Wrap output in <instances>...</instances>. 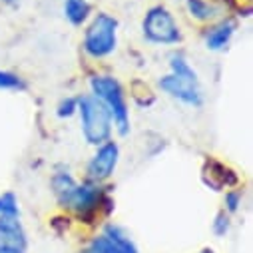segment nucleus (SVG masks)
<instances>
[{"label": "nucleus", "mask_w": 253, "mask_h": 253, "mask_svg": "<svg viewBox=\"0 0 253 253\" xmlns=\"http://www.w3.org/2000/svg\"><path fill=\"white\" fill-rule=\"evenodd\" d=\"M52 189L58 204L66 210H72L76 213H92L100 208L102 196L100 189L94 185L78 183L68 171H58L52 177Z\"/></svg>", "instance_id": "1"}, {"label": "nucleus", "mask_w": 253, "mask_h": 253, "mask_svg": "<svg viewBox=\"0 0 253 253\" xmlns=\"http://www.w3.org/2000/svg\"><path fill=\"white\" fill-rule=\"evenodd\" d=\"M78 112L82 120V134L88 144L102 146L112 132V116L108 108L94 96H82L78 100Z\"/></svg>", "instance_id": "2"}, {"label": "nucleus", "mask_w": 253, "mask_h": 253, "mask_svg": "<svg viewBox=\"0 0 253 253\" xmlns=\"http://www.w3.org/2000/svg\"><path fill=\"white\" fill-rule=\"evenodd\" d=\"M92 96L98 98L110 112L112 122L116 124V128L120 134H126L130 128V116H128V104H126L124 90L118 80L112 76H94L90 80Z\"/></svg>", "instance_id": "3"}, {"label": "nucleus", "mask_w": 253, "mask_h": 253, "mask_svg": "<svg viewBox=\"0 0 253 253\" xmlns=\"http://www.w3.org/2000/svg\"><path fill=\"white\" fill-rule=\"evenodd\" d=\"M118 42V22L108 14H98L86 30L84 50L92 58H104L116 50Z\"/></svg>", "instance_id": "4"}, {"label": "nucleus", "mask_w": 253, "mask_h": 253, "mask_svg": "<svg viewBox=\"0 0 253 253\" xmlns=\"http://www.w3.org/2000/svg\"><path fill=\"white\" fill-rule=\"evenodd\" d=\"M144 36L152 44H177L181 32L168 8L156 6L144 18Z\"/></svg>", "instance_id": "5"}, {"label": "nucleus", "mask_w": 253, "mask_h": 253, "mask_svg": "<svg viewBox=\"0 0 253 253\" xmlns=\"http://www.w3.org/2000/svg\"><path fill=\"white\" fill-rule=\"evenodd\" d=\"M80 253H138V247L122 227L108 223L102 235L94 237Z\"/></svg>", "instance_id": "6"}, {"label": "nucleus", "mask_w": 253, "mask_h": 253, "mask_svg": "<svg viewBox=\"0 0 253 253\" xmlns=\"http://www.w3.org/2000/svg\"><path fill=\"white\" fill-rule=\"evenodd\" d=\"M160 88L179 100L181 104H187V106H202L204 104V96H202V90L198 86V80H192V78H181V76H175V74H169V76H164L160 80Z\"/></svg>", "instance_id": "7"}, {"label": "nucleus", "mask_w": 253, "mask_h": 253, "mask_svg": "<svg viewBox=\"0 0 253 253\" xmlns=\"http://www.w3.org/2000/svg\"><path fill=\"white\" fill-rule=\"evenodd\" d=\"M118 156H120V150L114 142H106L98 148V152L92 156L88 168H86V173L92 181H104L108 179L116 166H118Z\"/></svg>", "instance_id": "8"}, {"label": "nucleus", "mask_w": 253, "mask_h": 253, "mask_svg": "<svg viewBox=\"0 0 253 253\" xmlns=\"http://www.w3.org/2000/svg\"><path fill=\"white\" fill-rule=\"evenodd\" d=\"M26 231L18 217H2L0 215V245L2 247H12V249H26Z\"/></svg>", "instance_id": "9"}, {"label": "nucleus", "mask_w": 253, "mask_h": 253, "mask_svg": "<svg viewBox=\"0 0 253 253\" xmlns=\"http://www.w3.org/2000/svg\"><path fill=\"white\" fill-rule=\"evenodd\" d=\"M204 177H206V183L210 187H213V189H221V187L233 185L237 181V177L233 175V171H229L225 166H221L217 162H208L206 164Z\"/></svg>", "instance_id": "10"}, {"label": "nucleus", "mask_w": 253, "mask_h": 253, "mask_svg": "<svg viewBox=\"0 0 253 253\" xmlns=\"http://www.w3.org/2000/svg\"><path fill=\"white\" fill-rule=\"evenodd\" d=\"M233 32H235V24H233V22L227 20V22L217 24V26L211 28V30L208 32V36H206L208 48H210V50H221V48H225L227 42L231 40Z\"/></svg>", "instance_id": "11"}, {"label": "nucleus", "mask_w": 253, "mask_h": 253, "mask_svg": "<svg viewBox=\"0 0 253 253\" xmlns=\"http://www.w3.org/2000/svg\"><path fill=\"white\" fill-rule=\"evenodd\" d=\"M64 16L74 26H80L90 16V2L88 0H64Z\"/></svg>", "instance_id": "12"}, {"label": "nucleus", "mask_w": 253, "mask_h": 253, "mask_svg": "<svg viewBox=\"0 0 253 253\" xmlns=\"http://www.w3.org/2000/svg\"><path fill=\"white\" fill-rule=\"evenodd\" d=\"M185 6L196 20H211L217 14V8L210 2H206V0H187Z\"/></svg>", "instance_id": "13"}, {"label": "nucleus", "mask_w": 253, "mask_h": 253, "mask_svg": "<svg viewBox=\"0 0 253 253\" xmlns=\"http://www.w3.org/2000/svg\"><path fill=\"white\" fill-rule=\"evenodd\" d=\"M0 215L2 217H18L20 215L18 202H16L14 194H2L0 196Z\"/></svg>", "instance_id": "14"}, {"label": "nucleus", "mask_w": 253, "mask_h": 253, "mask_svg": "<svg viewBox=\"0 0 253 253\" xmlns=\"http://www.w3.org/2000/svg\"><path fill=\"white\" fill-rule=\"evenodd\" d=\"M229 215L225 213V211H221V213H217L215 215V221H213V233L217 235V237H223L227 231H229Z\"/></svg>", "instance_id": "15"}, {"label": "nucleus", "mask_w": 253, "mask_h": 253, "mask_svg": "<svg viewBox=\"0 0 253 253\" xmlns=\"http://www.w3.org/2000/svg\"><path fill=\"white\" fill-rule=\"evenodd\" d=\"M0 88L2 90H12V88H20V78L10 74V72H4L0 70Z\"/></svg>", "instance_id": "16"}, {"label": "nucleus", "mask_w": 253, "mask_h": 253, "mask_svg": "<svg viewBox=\"0 0 253 253\" xmlns=\"http://www.w3.org/2000/svg\"><path fill=\"white\" fill-rule=\"evenodd\" d=\"M239 206H241V194L239 192H229L225 196V210H227V213H235L239 210Z\"/></svg>", "instance_id": "17"}, {"label": "nucleus", "mask_w": 253, "mask_h": 253, "mask_svg": "<svg viewBox=\"0 0 253 253\" xmlns=\"http://www.w3.org/2000/svg\"><path fill=\"white\" fill-rule=\"evenodd\" d=\"M78 110V100H66V102H62L60 104V108H58V116H62V118H68V116H72L74 112Z\"/></svg>", "instance_id": "18"}, {"label": "nucleus", "mask_w": 253, "mask_h": 253, "mask_svg": "<svg viewBox=\"0 0 253 253\" xmlns=\"http://www.w3.org/2000/svg\"><path fill=\"white\" fill-rule=\"evenodd\" d=\"M0 253H24V251H20V249H12V247H2V245H0Z\"/></svg>", "instance_id": "19"}, {"label": "nucleus", "mask_w": 253, "mask_h": 253, "mask_svg": "<svg viewBox=\"0 0 253 253\" xmlns=\"http://www.w3.org/2000/svg\"><path fill=\"white\" fill-rule=\"evenodd\" d=\"M2 2H6V4H14V2H18V0H2Z\"/></svg>", "instance_id": "20"}, {"label": "nucleus", "mask_w": 253, "mask_h": 253, "mask_svg": "<svg viewBox=\"0 0 253 253\" xmlns=\"http://www.w3.org/2000/svg\"><path fill=\"white\" fill-rule=\"evenodd\" d=\"M200 253H213V249H202Z\"/></svg>", "instance_id": "21"}]
</instances>
